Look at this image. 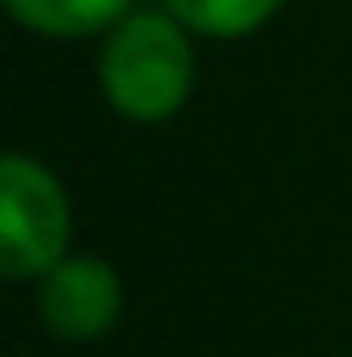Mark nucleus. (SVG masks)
Here are the masks:
<instances>
[{
  "label": "nucleus",
  "mask_w": 352,
  "mask_h": 357,
  "mask_svg": "<svg viewBox=\"0 0 352 357\" xmlns=\"http://www.w3.org/2000/svg\"><path fill=\"white\" fill-rule=\"evenodd\" d=\"M192 78H197V57L187 26L171 10H130L104 36L99 83L109 109L130 125H161L181 114V104L192 98Z\"/></svg>",
  "instance_id": "nucleus-1"
},
{
  "label": "nucleus",
  "mask_w": 352,
  "mask_h": 357,
  "mask_svg": "<svg viewBox=\"0 0 352 357\" xmlns=\"http://www.w3.org/2000/svg\"><path fill=\"white\" fill-rule=\"evenodd\" d=\"M68 192L42 161L10 151L0 161V269L6 280L47 275L68 254Z\"/></svg>",
  "instance_id": "nucleus-2"
},
{
  "label": "nucleus",
  "mask_w": 352,
  "mask_h": 357,
  "mask_svg": "<svg viewBox=\"0 0 352 357\" xmlns=\"http://www.w3.org/2000/svg\"><path fill=\"white\" fill-rule=\"evenodd\" d=\"M119 305H125V290H119L114 264L93 259V254H63L42 275V290H36L42 326L68 337V342L104 337L119 321Z\"/></svg>",
  "instance_id": "nucleus-3"
},
{
  "label": "nucleus",
  "mask_w": 352,
  "mask_h": 357,
  "mask_svg": "<svg viewBox=\"0 0 352 357\" xmlns=\"http://www.w3.org/2000/svg\"><path fill=\"white\" fill-rule=\"evenodd\" d=\"M135 0H6V10L36 36H93V31H114L130 16Z\"/></svg>",
  "instance_id": "nucleus-4"
},
{
  "label": "nucleus",
  "mask_w": 352,
  "mask_h": 357,
  "mask_svg": "<svg viewBox=\"0 0 352 357\" xmlns=\"http://www.w3.org/2000/svg\"><path fill=\"white\" fill-rule=\"evenodd\" d=\"M280 6L285 0H166V10H171L187 31L217 36V42H234V36L259 31Z\"/></svg>",
  "instance_id": "nucleus-5"
}]
</instances>
